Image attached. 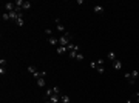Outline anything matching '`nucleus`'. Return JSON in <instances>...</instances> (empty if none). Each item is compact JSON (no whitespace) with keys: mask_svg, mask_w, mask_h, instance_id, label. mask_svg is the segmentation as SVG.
Here are the masks:
<instances>
[{"mask_svg":"<svg viewBox=\"0 0 139 103\" xmlns=\"http://www.w3.org/2000/svg\"><path fill=\"white\" fill-rule=\"evenodd\" d=\"M28 71L33 74V77H34V79H40V77H42V72H39L34 66H28Z\"/></svg>","mask_w":139,"mask_h":103,"instance_id":"obj_1","label":"nucleus"},{"mask_svg":"<svg viewBox=\"0 0 139 103\" xmlns=\"http://www.w3.org/2000/svg\"><path fill=\"white\" fill-rule=\"evenodd\" d=\"M3 8H5V11H6V12L16 11V3H12V2H6L5 5H3Z\"/></svg>","mask_w":139,"mask_h":103,"instance_id":"obj_2","label":"nucleus"},{"mask_svg":"<svg viewBox=\"0 0 139 103\" xmlns=\"http://www.w3.org/2000/svg\"><path fill=\"white\" fill-rule=\"evenodd\" d=\"M66 51H68V52H71V51H77V52H79V45H76V43L71 42L68 46H66Z\"/></svg>","mask_w":139,"mask_h":103,"instance_id":"obj_3","label":"nucleus"},{"mask_svg":"<svg viewBox=\"0 0 139 103\" xmlns=\"http://www.w3.org/2000/svg\"><path fill=\"white\" fill-rule=\"evenodd\" d=\"M48 43L51 45V46H56L57 48L59 46V39H56V37L53 35V37H49V39H48Z\"/></svg>","mask_w":139,"mask_h":103,"instance_id":"obj_4","label":"nucleus"},{"mask_svg":"<svg viewBox=\"0 0 139 103\" xmlns=\"http://www.w3.org/2000/svg\"><path fill=\"white\" fill-rule=\"evenodd\" d=\"M113 68H114L116 69V71H119V69H122V62L121 60H114V62H113Z\"/></svg>","mask_w":139,"mask_h":103,"instance_id":"obj_5","label":"nucleus"},{"mask_svg":"<svg viewBox=\"0 0 139 103\" xmlns=\"http://www.w3.org/2000/svg\"><path fill=\"white\" fill-rule=\"evenodd\" d=\"M124 77L128 80V83H130V85H134V79L131 77V72H125V74H124Z\"/></svg>","mask_w":139,"mask_h":103,"instance_id":"obj_6","label":"nucleus"},{"mask_svg":"<svg viewBox=\"0 0 139 103\" xmlns=\"http://www.w3.org/2000/svg\"><path fill=\"white\" fill-rule=\"evenodd\" d=\"M49 102H51V103H59V102H60V96H56V94H53V96L49 97Z\"/></svg>","mask_w":139,"mask_h":103,"instance_id":"obj_7","label":"nucleus"},{"mask_svg":"<svg viewBox=\"0 0 139 103\" xmlns=\"http://www.w3.org/2000/svg\"><path fill=\"white\" fill-rule=\"evenodd\" d=\"M56 51H57V54H68V51H66L65 46H57Z\"/></svg>","mask_w":139,"mask_h":103,"instance_id":"obj_8","label":"nucleus"},{"mask_svg":"<svg viewBox=\"0 0 139 103\" xmlns=\"http://www.w3.org/2000/svg\"><path fill=\"white\" fill-rule=\"evenodd\" d=\"M107 59H108V60H110L111 63H113V62L116 60V54H114V52H113V51H110V52H108V54H107Z\"/></svg>","mask_w":139,"mask_h":103,"instance_id":"obj_9","label":"nucleus"},{"mask_svg":"<svg viewBox=\"0 0 139 103\" xmlns=\"http://www.w3.org/2000/svg\"><path fill=\"white\" fill-rule=\"evenodd\" d=\"M60 102H62V103H70V102H71V98H70V96L64 94V96H60Z\"/></svg>","mask_w":139,"mask_h":103,"instance_id":"obj_10","label":"nucleus"},{"mask_svg":"<svg viewBox=\"0 0 139 103\" xmlns=\"http://www.w3.org/2000/svg\"><path fill=\"white\" fill-rule=\"evenodd\" d=\"M93 9H94L96 14H100V12H104V6H102V5H96Z\"/></svg>","mask_w":139,"mask_h":103,"instance_id":"obj_11","label":"nucleus"},{"mask_svg":"<svg viewBox=\"0 0 139 103\" xmlns=\"http://www.w3.org/2000/svg\"><path fill=\"white\" fill-rule=\"evenodd\" d=\"M37 86H39V88H43L45 86V79H42V77L37 79Z\"/></svg>","mask_w":139,"mask_h":103,"instance_id":"obj_12","label":"nucleus"},{"mask_svg":"<svg viewBox=\"0 0 139 103\" xmlns=\"http://www.w3.org/2000/svg\"><path fill=\"white\" fill-rule=\"evenodd\" d=\"M57 31H59V32H62V34H64V32H66V31H65V26H64L62 23H59V25H57Z\"/></svg>","mask_w":139,"mask_h":103,"instance_id":"obj_13","label":"nucleus"},{"mask_svg":"<svg viewBox=\"0 0 139 103\" xmlns=\"http://www.w3.org/2000/svg\"><path fill=\"white\" fill-rule=\"evenodd\" d=\"M77 54H79L77 51H71V52H68V57H70V59H76V57H77Z\"/></svg>","mask_w":139,"mask_h":103,"instance_id":"obj_14","label":"nucleus"},{"mask_svg":"<svg viewBox=\"0 0 139 103\" xmlns=\"http://www.w3.org/2000/svg\"><path fill=\"white\" fill-rule=\"evenodd\" d=\"M31 6H33V5H31V2H25V3H23V6H22V9H23V11H25V9H29Z\"/></svg>","mask_w":139,"mask_h":103,"instance_id":"obj_15","label":"nucleus"},{"mask_svg":"<svg viewBox=\"0 0 139 103\" xmlns=\"http://www.w3.org/2000/svg\"><path fill=\"white\" fill-rule=\"evenodd\" d=\"M53 94H56V96H60V88H59V86H54V88H53Z\"/></svg>","mask_w":139,"mask_h":103,"instance_id":"obj_16","label":"nucleus"},{"mask_svg":"<svg viewBox=\"0 0 139 103\" xmlns=\"http://www.w3.org/2000/svg\"><path fill=\"white\" fill-rule=\"evenodd\" d=\"M96 71H98L99 74H104V72H105V68H104V65H100V66H98V68H96Z\"/></svg>","mask_w":139,"mask_h":103,"instance_id":"obj_17","label":"nucleus"},{"mask_svg":"<svg viewBox=\"0 0 139 103\" xmlns=\"http://www.w3.org/2000/svg\"><path fill=\"white\" fill-rule=\"evenodd\" d=\"M16 23H17V26H23V25H25V19H23V17H20Z\"/></svg>","mask_w":139,"mask_h":103,"instance_id":"obj_18","label":"nucleus"},{"mask_svg":"<svg viewBox=\"0 0 139 103\" xmlns=\"http://www.w3.org/2000/svg\"><path fill=\"white\" fill-rule=\"evenodd\" d=\"M23 3H25V0H16V6L17 8H22Z\"/></svg>","mask_w":139,"mask_h":103,"instance_id":"obj_19","label":"nucleus"},{"mask_svg":"<svg viewBox=\"0 0 139 103\" xmlns=\"http://www.w3.org/2000/svg\"><path fill=\"white\" fill-rule=\"evenodd\" d=\"M76 60H79V62H83V60H85V55L79 52V54H77V57H76Z\"/></svg>","mask_w":139,"mask_h":103,"instance_id":"obj_20","label":"nucleus"},{"mask_svg":"<svg viewBox=\"0 0 139 103\" xmlns=\"http://www.w3.org/2000/svg\"><path fill=\"white\" fill-rule=\"evenodd\" d=\"M138 76H139V71H138V69H133V71H131V77H133V79H138Z\"/></svg>","mask_w":139,"mask_h":103,"instance_id":"obj_21","label":"nucleus"},{"mask_svg":"<svg viewBox=\"0 0 139 103\" xmlns=\"http://www.w3.org/2000/svg\"><path fill=\"white\" fill-rule=\"evenodd\" d=\"M90 68H93V69H96V68H98V62H96V60H93L91 63H90Z\"/></svg>","mask_w":139,"mask_h":103,"instance_id":"obj_22","label":"nucleus"},{"mask_svg":"<svg viewBox=\"0 0 139 103\" xmlns=\"http://www.w3.org/2000/svg\"><path fill=\"white\" fill-rule=\"evenodd\" d=\"M2 19H3V20H9V15H8V12H3V14H2Z\"/></svg>","mask_w":139,"mask_h":103,"instance_id":"obj_23","label":"nucleus"},{"mask_svg":"<svg viewBox=\"0 0 139 103\" xmlns=\"http://www.w3.org/2000/svg\"><path fill=\"white\" fill-rule=\"evenodd\" d=\"M45 34L49 35V37H53V29H45Z\"/></svg>","mask_w":139,"mask_h":103,"instance_id":"obj_24","label":"nucleus"},{"mask_svg":"<svg viewBox=\"0 0 139 103\" xmlns=\"http://www.w3.org/2000/svg\"><path fill=\"white\" fill-rule=\"evenodd\" d=\"M0 65H2V66H6V60L5 59H0Z\"/></svg>","mask_w":139,"mask_h":103,"instance_id":"obj_25","label":"nucleus"},{"mask_svg":"<svg viewBox=\"0 0 139 103\" xmlns=\"http://www.w3.org/2000/svg\"><path fill=\"white\" fill-rule=\"evenodd\" d=\"M6 72V68L5 66H2V68H0V74H2V76H3V74H5Z\"/></svg>","mask_w":139,"mask_h":103,"instance_id":"obj_26","label":"nucleus"},{"mask_svg":"<svg viewBox=\"0 0 139 103\" xmlns=\"http://www.w3.org/2000/svg\"><path fill=\"white\" fill-rule=\"evenodd\" d=\"M54 22H56V25H59V23H62V20H60V17H56V19H54Z\"/></svg>","mask_w":139,"mask_h":103,"instance_id":"obj_27","label":"nucleus"},{"mask_svg":"<svg viewBox=\"0 0 139 103\" xmlns=\"http://www.w3.org/2000/svg\"><path fill=\"white\" fill-rule=\"evenodd\" d=\"M125 103H131V102H130V100H127V102H125Z\"/></svg>","mask_w":139,"mask_h":103,"instance_id":"obj_28","label":"nucleus"},{"mask_svg":"<svg viewBox=\"0 0 139 103\" xmlns=\"http://www.w3.org/2000/svg\"><path fill=\"white\" fill-rule=\"evenodd\" d=\"M136 96H139V92H138V94H136Z\"/></svg>","mask_w":139,"mask_h":103,"instance_id":"obj_29","label":"nucleus"}]
</instances>
